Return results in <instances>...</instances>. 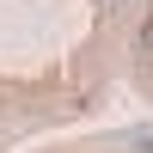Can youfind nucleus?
<instances>
[{
    "mask_svg": "<svg viewBox=\"0 0 153 153\" xmlns=\"http://www.w3.org/2000/svg\"><path fill=\"white\" fill-rule=\"evenodd\" d=\"M135 43H141V55H153V12L141 19V31H135Z\"/></svg>",
    "mask_w": 153,
    "mask_h": 153,
    "instance_id": "f257e3e1",
    "label": "nucleus"
},
{
    "mask_svg": "<svg viewBox=\"0 0 153 153\" xmlns=\"http://www.w3.org/2000/svg\"><path fill=\"white\" fill-rule=\"evenodd\" d=\"M135 147H147V153H153V135H135Z\"/></svg>",
    "mask_w": 153,
    "mask_h": 153,
    "instance_id": "f03ea898",
    "label": "nucleus"
}]
</instances>
